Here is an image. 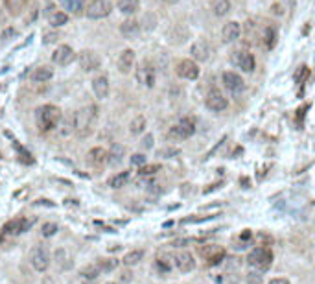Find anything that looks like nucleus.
Here are the masks:
<instances>
[{
  "mask_svg": "<svg viewBox=\"0 0 315 284\" xmlns=\"http://www.w3.org/2000/svg\"><path fill=\"white\" fill-rule=\"evenodd\" d=\"M96 120V107L94 105H87L83 109H79L74 115V131L81 137H89L92 133V126Z\"/></svg>",
  "mask_w": 315,
  "mask_h": 284,
  "instance_id": "nucleus-1",
  "label": "nucleus"
},
{
  "mask_svg": "<svg viewBox=\"0 0 315 284\" xmlns=\"http://www.w3.org/2000/svg\"><path fill=\"white\" fill-rule=\"evenodd\" d=\"M35 118H37V126L41 128V131H50L61 120V111L56 105H43L37 109Z\"/></svg>",
  "mask_w": 315,
  "mask_h": 284,
  "instance_id": "nucleus-2",
  "label": "nucleus"
},
{
  "mask_svg": "<svg viewBox=\"0 0 315 284\" xmlns=\"http://www.w3.org/2000/svg\"><path fill=\"white\" fill-rule=\"evenodd\" d=\"M271 262H273V253L267 249V247H256L249 253L247 257V264L254 268L256 271H265L271 268Z\"/></svg>",
  "mask_w": 315,
  "mask_h": 284,
  "instance_id": "nucleus-3",
  "label": "nucleus"
},
{
  "mask_svg": "<svg viewBox=\"0 0 315 284\" xmlns=\"http://www.w3.org/2000/svg\"><path fill=\"white\" fill-rule=\"evenodd\" d=\"M30 262H32L33 270L35 271H46L48 266H50V253L46 249L45 245H37L33 247L32 253H30Z\"/></svg>",
  "mask_w": 315,
  "mask_h": 284,
  "instance_id": "nucleus-4",
  "label": "nucleus"
},
{
  "mask_svg": "<svg viewBox=\"0 0 315 284\" xmlns=\"http://www.w3.org/2000/svg\"><path fill=\"white\" fill-rule=\"evenodd\" d=\"M113 9V4L111 0H92L89 6H87V17L89 19H103L107 17Z\"/></svg>",
  "mask_w": 315,
  "mask_h": 284,
  "instance_id": "nucleus-5",
  "label": "nucleus"
},
{
  "mask_svg": "<svg viewBox=\"0 0 315 284\" xmlns=\"http://www.w3.org/2000/svg\"><path fill=\"white\" fill-rule=\"evenodd\" d=\"M193 131H195L193 118H183L179 124H175L174 128L170 129V137L172 139H188L193 135Z\"/></svg>",
  "mask_w": 315,
  "mask_h": 284,
  "instance_id": "nucleus-6",
  "label": "nucleus"
},
{
  "mask_svg": "<svg viewBox=\"0 0 315 284\" xmlns=\"http://www.w3.org/2000/svg\"><path fill=\"white\" fill-rule=\"evenodd\" d=\"M77 63H79V67H81L85 72H90V71H96L98 67L102 65V59H100V56H98L96 52L83 50V52H79V56H77Z\"/></svg>",
  "mask_w": 315,
  "mask_h": 284,
  "instance_id": "nucleus-7",
  "label": "nucleus"
},
{
  "mask_svg": "<svg viewBox=\"0 0 315 284\" xmlns=\"http://www.w3.org/2000/svg\"><path fill=\"white\" fill-rule=\"evenodd\" d=\"M74 58H76L74 50L66 45L58 46V50L52 54V61H54L56 65H59V67H66V65H70L72 61H74Z\"/></svg>",
  "mask_w": 315,
  "mask_h": 284,
  "instance_id": "nucleus-8",
  "label": "nucleus"
},
{
  "mask_svg": "<svg viewBox=\"0 0 315 284\" xmlns=\"http://www.w3.org/2000/svg\"><path fill=\"white\" fill-rule=\"evenodd\" d=\"M177 76L179 77H185V79H195V77L199 76V69H197V65L193 63L192 59H183L177 63Z\"/></svg>",
  "mask_w": 315,
  "mask_h": 284,
  "instance_id": "nucleus-9",
  "label": "nucleus"
},
{
  "mask_svg": "<svg viewBox=\"0 0 315 284\" xmlns=\"http://www.w3.org/2000/svg\"><path fill=\"white\" fill-rule=\"evenodd\" d=\"M136 79L146 87H153L155 83V69L151 67V63L148 61H142L136 69Z\"/></svg>",
  "mask_w": 315,
  "mask_h": 284,
  "instance_id": "nucleus-10",
  "label": "nucleus"
},
{
  "mask_svg": "<svg viewBox=\"0 0 315 284\" xmlns=\"http://www.w3.org/2000/svg\"><path fill=\"white\" fill-rule=\"evenodd\" d=\"M206 107L210 111H223L227 109V98L223 96V92L219 89H212L206 94Z\"/></svg>",
  "mask_w": 315,
  "mask_h": 284,
  "instance_id": "nucleus-11",
  "label": "nucleus"
},
{
  "mask_svg": "<svg viewBox=\"0 0 315 284\" xmlns=\"http://www.w3.org/2000/svg\"><path fill=\"white\" fill-rule=\"evenodd\" d=\"M232 63L245 72H252V69H254V58H252V54H249V52H245V50L234 52V54H232Z\"/></svg>",
  "mask_w": 315,
  "mask_h": 284,
  "instance_id": "nucleus-12",
  "label": "nucleus"
},
{
  "mask_svg": "<svg viewBox=\"0 0 315 284\" xmlns=\"http://www.w3.org/2000/svg\"><path fill=\"white\" fill-rule=\"evenodd\" d=\"M35 223V218H19V219H13V221H7L6 227H4V232L7 234H20V232L28 231L30 227Z\"/></svg>",
  "mask_w": 315,
  "mask_h": 284,
  "instance_id": "nucleus-13",
  "label": "nucleus"
},
{
  "mask_svg": "<svg viewBox=\"0 0 315 284\" xmlns=\"http://www.w3.org/2000/svg\"><path fill=\"white\" fill-rule=\"evenodd\" d=\"M223 85H225L227 89L232 90V92H240V90H244L245 87V81L242 79V76H238L236 72H223Z\"/></svg>",
  "mask_w": 315,
  "mask_h": 284,
  "instance_id": "nucleus-14",
  "label": "nucleus"
},
{
  "mask_svg": "<svg viewBox=\"0 0 315 284\" xmlns=\"http://www.w3.org/2000/svg\"><path fill=\"white\" fill-rule=\"evenodd\" d=\"M175 266L179 268L183 273H188V271H192L195 268V260H193L192 253L188 251H181L175 255Z\"/></svg>",
  "mask_w": 315,
  "mask_h": 284,
  "instance_id": "nucleus-15",
  "label": "nucleus"
},
{
  "mask_svg": "<svg viewBox=\"0 0 315 284\" xmlns=\"http://www.w3.org/2000/svg\"><path fill=\"white\" fill-rule=\"evenodd\" d=\"M133 65H135V52L127 48V50H124L122 54H120V58H118V71L127 74V72L133 69Z\"/></svg>",
  "mask_w": 315,
  "mask_h": 284,
  "instance_id": "nucleus-16",
  "label": "nucleus"
},
{
  "mask_svg": "<svg viewBox=\"0 0 315 284\" xmlns=\"http://www.w3.org/2000/svg\"><path fill=\"white\" fill-rule=\"evenodd\" d=\"M240 32H242V28H240L238 22L231 20V22H227V24L223 26V30H221V37H223L225 43H232V41H236V39L240 37Z\"/></svg>",
  "mask_w": 315,
  "mask_h": 284,
  "instance_id": "nucleus-17",
  "label": "nucleus"
},
{
  "mask_svg": "<svg viewBox=\"0 0 315 284\" xmlns=\"http://www.w3.org/2000/svg\"><path fill=\"white\" fill-rule=\"evenodd\" d=\"M208 54H210V46L206 41L199 39L197 43H193L192 45V56L193 59H197V61H206L208 59Z\"/></svg>",
  "mask_w": 315,
  "mask_h": 284,
  "instance_id": "nucleus-18",
  "label": "nucleus"
},
{
  "mask_svg": "<svg viewBox=\"0 0 315 284\" xmlns=\"http://www.w3.org/2000/svg\"><path fill=\"white\" fill-rule=\"evenodd\" d=\"M140 32V24L136 22V20L129 19V20H124L122 24H120V33H122L126 39H133L138 35Z\"/></svg>",
  "mask_w": 315,
  "mask_h": 284,
  "instance_id": "nucleus-19",
  "label": "nucleus"
},
{
  "mask_svg": "<svg viewBox=\"0 0 315 284\" xmlns=\"http://www.w3.org/2000/svg\"><path fill=\"white\" fill-rule=\"evenodd\" d=\"M92 89H94V94L98 98H107L109 94V79L105 76H98L94 77V81H92Z\"/></svg>",
  "mask_w": 315,
  "mask_h": 284,
  "instance_id": "nucleus-20",
  "label": "nucleus"
},
{
  "mask_svg": "<svg viewBox=\"0 0 315 284\" xmlns=\"http://www.w3.org/2000/svg\"><path fill=\"white\" fill-rule=\"evenodd\" d=\"M87 161L92 164V166H102L103 162L107 161V151L102 148H92L87 155Z\"/></svg>",
  "mask_w": 315,
  "mask_h": 284,
  "instance_id": "nucleus-21",
  "label": "nucleus"
},
{
  "mask_svg": "<svg viewBox=\"0 0 315 284\" xmlns=\"http://www.w3.org/2000/svg\"><path fill=\"white\" fill-rule=\"evenodd\" d=\"M212 11L218 17H223L231 11V0H212Z\"/></svg>",
  "mask_w": 315,
  "mask_h": 284,
  "instance_id": "nucleus-22",
  "label": "nucleus"
},
{
  "mask_svg": "<svg viewBox=\"0 0 315 284\" xmlns=\"http://www.w3.org/2000/svg\"><path fill=\"white\" fill-rule=\"evenodd\" d=\"M138 6H140L138 0H120L118 2V9L126 15H133L135 11H138Z\"/></svg>",
  "mask_w": 315,
  "mask_h": 284,
  "instance_id": "nucleus-23",
  "label": "nucleus"
},
{
  "mask_svg": "<svg viewBox=\"0 0 315 284\" xmlns=\"http://www.w3.org/2000/svg\"><path fill=\"white\" fill-rule=\"evenodd\" d=\"M52 76H54V72H52L50 67H39L32 74V79L33 81H48Z\"/></svg>",
  "mask_w": 315,
  "mask_h": 284,
  "instance_id": "nucleus-24",
  "label": "nucleus"
},
{
  "mask_svg": "<svg viewBox=\"0 0 315 284\" xmlns=\"http://www.w3.org/2000/svg\"><path fill=\"white\" fill-rule=\"evenodd\" d=\"M26 2L28 0H4V6H6V9L11 15H19L22 9H24Z\"/></svg>",
  "mask_w": 315,
  "mask_h": 284,
  "instance_id": "nucleus-25",
  "label": "nucleus"
},
{
  "mask_svg": "<svg viewBox=\"0 0 315 284\" xmlns=\"http://www.w3.org/2000/svg\"><path fill=\"white\" fill-rule=\"evenodd\" d=\"M127 181H129V172H120V174H116L115 177L109 181V185L113 188H122L127 185Z\"/></svg>",
  "mask_w": 315,
  "mask_h": 284,
  "instance_id": "nucleus-26",
  "label": "nucleus"
},
{
  "mask_svg": "<svg viewBox=\"0 0 315 284\" xmlns=\"http://www.w3.org/2000/svg\"><path fill=\"white\" fill-rule=\"evenodd\" d=\"M122 157H124V148L118 146V144H115L113 149H111V153H107V161H109L111 164H118V162L122 161Z\"/></svg>",
  "mask_w": 315,
  "mask_h": 284,
  "instance_id": "nucleus-27",
  "label": "nucleus"
},
{
  "mask_svg": "<svg viewBox=\"0 0 315 284\" xmlns=\"http://www.w3.org/2000/svg\"><path fill=\"white\" fill-rule=\"evenodd\" d=\"M142 257H144V251H140V249L131 251V253H127V255L124 257V264H126V266H135V264H138V262H140Z\"/></svg>",
  "mask_w": 315,
  "mask_h": 284,
  "instance_id": "nucleus-28",
  "label": "nucleus"
},
{
  "mask_svg": "<svg viewBox=\"0 0 315 284\" xmlns=\"http://www.w3.org/2000/svg\"><path fill=\"white\" fill-rule=\"evenodd\" d=\"M144 128H146V118H144V116H136V118H133L131 126H129V131H131L133 135H138V133L144 131Z\"/></svg>",
  "mask_w": 315,
  "mask_h": 284,
  "instance_id": "nucleus-29",
  "label": "nucleus"
},
{
  "mask_svg": "<svg viewBox=\"0 0 315 284\" xmlns=\"http://www.w3.org/2000/svg\"><path fill=\"white\" fill-rule=\"evenodd\" d=\"M221 251H223V249H221L219 245H203L199 249V255L208 260V258H212L214 255H218V253H221Z\"/></svg>",
  "mask_w": 315,
  "mask_h": 284,
  "instance_id": "nucleus-30",
  "label": "nucleus"
},
{
  "mask_svg": "<svg viewBox=\"0 0 315 284\" xmlns=\"http://www.w3.org/2000/svg\"><path fill=\"white\" fill-rule=\"evenodd\" d=\"M98 266H100V270H102L103 273H109V271L116 270L118 260H116V258H102V260L98 262Z\"/></svg>",
  "mask_w": 315,
  "mask_h": 284,
  "instance_id": "nucleus-31",
  "label": "nucleus"
},
{
  "mask_svg": "<svg viewBox=\"0 0 315 284\" xmlns=\"http://www.w3.org/2000/svg\"><path fill=\"white\" fill-rule=\"evenodd\" d=\"M100 273H102V270H100V266L98 264H89L87 268L81 270V275H83L85 279H96Z\"/></svg>",
  "mask_w": 315,
  "mask_h": 284,
  "instance_id": "nucleus-32",
  "label": "nucleus"
},
{
  "mask_svg": "<svg viewBox=\"0 0 315 284\" xmlns=\"http://www.w3.org/2000/svg\"><path fill=\"white\" fill-rule=\"evenodd\" d=\"M66 20H68V15L63 11H56L50 15V24L52 26H63L66 24Z\"/></svg>",
  "mask_w": 315,
  "mask_h": 284,
  "instance_id": "nucleus-33",
  "label": "nucleus"
},
{
  "mask_svg": "<svg viewBox=\"0 0 315 284\" xmlns=\"http://www.w3.org/2000/svg\"><path fill=\"white\" fill-rule=\"evenodd\" d=\"M157 266H159V270L161 271H170L172 270V257L170 255H159V258H157Z\"/></svg>",
  "mask_w": 315,
  "mask_h": 284,
  "instance_id": "nucleus-34",
  "label": "nucleus"
},
{
  "mask_svg": "<svg viewBox=\"0 0 315 284\" xmlns=\"http://www.w3.org/2000/svg\"><path fill=\"white\" fill-rule=\"evenodd\" d=\"M240 268H242V258L225 257V270L227 271H238Z\"/></svg>",
  "mask_w": 315,
  "mask_h": 284,
  "instance_id": "nucleus-35",
  "label": "nucleus"
},
{
  "mask_svg": "<svg viewBox=\"0 0 315 284\" xmlns=\"http://www.w3.org/2000/svg\"><path fill=\"white\" fill-rule=\"evenodd\" d=\"M66 9H70L72 13H81L83 9V0H64Z\"/></svg>",
  "mask_w": 315,
  "mask_h": 284,
  "instance_id": "nucleus-36",
  "label": "nucleus"
},
{
  "mask_svg": "<svg viewBox=\"0 0 315 284\" xmlns=\"http://www.w3.org/2000/svg\"><path fill=\"white\" fill-rule=\"evenodd\" d=\"M218 283L219 284H238L240 277L236 275V273H225V275H219Z\"/></svg>",
  "mask_w": 315,
  "mask_h": 284,
  "instance_id": "nucleus-37",
  "label": "nucleus"
},
{
  "mask_svg": "<svg viewBox=\"0 0 315 284\" xmlns=\"http://www.w3.org/2000/svg\"><path fill=\"white\" fill-rule=\"evenodd\" d=\"M275 43H277V32H275L273 28H267V30H265V46H267V48H273Z\"/></svg>",
  "mask_w": 315,
  "mask_h": 284,
  "instance_id": "nucleus-38",
  "label": "nucleus"
},
{
  "mask_svg": "<svg viewBox=\"0 0 315 284\" xmlns=\"http://www.w3.org/2000/svg\"><path fill=\"white\" fill-rule=\"evenodd\" d=\"M59 229H58V223H52V221H48V223H45L43 225V236H46V238H50V236H54L56 232H58Z\"/></svg>",
  "mask_w": 315,
  "mask_h": 284,
  "instance_id": "nucleus-39",
  "label": "nucleus"
},
{
  "mask_svg": "<svg viewBox=\"0 0 315 284\" xmlns=\"http://www.w3.org/2000/svg\"><path fill=\"white\" fill-rule=\"evenodd\" d=\"M245 279H247V284H264V279L258 271H249Z\"/></svg>",
  "mask_w": 315,
  "mask_h": 284,
  "instance_id": "nucleus-40",
  "label": "nucleus"
},
{
  "mask_svg": "<svg viewBox=\"0 0 315 284\" xmlns=\"http://www.w3.org/2000/svg\"><path fill=\"white\" fill-rule=\"evenodd\" d=\"M159 172V166L157 164H151V166H140V170H138V175H142V177H146V175H153Z\"/></svg>",
  "mask_w": 315,
  "mask_h": 284,
  "instance_id": "nucleus-41",
  "label": "nucleus"
},
{
  "mask_svg": "<svg viewBox=\"0 0 315 284\" xmlns=\"http://www.w3.org/2000/svg\"><path fill=\"white\" fill-rule=\"evenodd\" d=\"M58 39H59L58 32H46L45 35H43V43H45V45H54Z\"/></svg>",
  "mask_w": 315,
  "mask_h": 284,
  "instance_id": "nucleus-42",
  "label": "nucleus"
},
{
  "mask_svg": "<svg viewBox=\"0 0 315 284\" xmlns=\"http://www.w3.org/2000/svg\"><path fill=\"white\" fill-rule=\"evenodd\" d=\"M221 260H225V251H221V253H218V255H214L212 258H208V260H206V264L218 266V264H221Z\"/></svg>",
  "mask_w": 315,
  "mask_h": 284,
  "instance_id": "nucleus-43",
  "label": "nucleus"
},
{
  "mask_svg": "<svg viewBox=\"0 0 315 284\" xmlns=\"http://www.w3.org/2000/svg\"><path fill=\"white\" fill-rule=\"evenodd\" d=\"M131 164H135V166H144V164H146V157L142 153L131 155Z\"/></svg>",
  "mask_w": 315,
  "mask_h": 284,
  "instance_id": "nucleus-44",
  "label": "nucleus"
},
{
  "mask_svg": "<svg viewBox=\"0 0 315 284\" xmlns=\"http://www.w3.org/2000/svg\"><path fill=\"white\" fill-rule=\"evenodd\" d=\"M17 37V30L15 28H6L4 32H2V41H9V39Z\"/></svg>",
  "mask_w": 315,
  "mask_h": 284,
  "instance_id": "nucleus-45",
  "label": "nucleus"
},
{
  "mask_svg": "<svg viewBox=\"0 0 315 284\" xmlns=\"http://www.w3.org/2000/svg\"><path fill=\"white\" fill-rule=\"evenodd\" d=\"M153 146V135H146L142 139V148L144 149H149Z\"/></svg>",
  "mask_w": 315,
  "mask_h": 284,
  "instance_id": "nucleus-46",
  "label": "nucleus"
},
{
  "mask_svg": "<svg viewBox=\"0 0 315 284\" xmlns=\"http://www.w3.org/2000/svg\"><path fill=\"white\" fill-rule=\"evenodd\" d=\"M308 74H310L308 67H303V74H301V72H299V74H297V79H299V81H304V77L308 76Z\"/></svg>",
  "mask_w": 315,
  "mask_h": 284,
  "instance_id": "nucleus-47",
  "label": "nucleus"
},
{
  "mask_svg": "<svg viewBox=\"0 0 315 284\" xmlns=\"http://www.w3.org/2000/svg\"><path fill=\"white\" fill-rule=\"evenodd\" d=\"M179 153V149H162V151H159V155H162V157H166V155H177Z\"/></svg>",
  "mask_w": 315,
  "mask_h": 284,
  "instance_id": "nucleus-48",
  "label": "nucleus"
},
{
  "mask_svg": "<svg viewBox=\"0 0 315 284\" xmlns=\"http://www.w3.org/2000/svg\"><path fill=\"white\" fill-rule=\"evenodd\" d=\"M269 284H290V281H286V279H273Z\"/></svg>",
  "mask_w": 315,
  "mask_h": 284,
  "instance_id": "nucleus-49",
  "label": "nucleus"
},
{
  "mask_svg": "<svg viewBox=\"0 0 315 284\" xmlns=\"http://www.w3.org/2000/svg\"><path fill=\"white\" fill-rule=\"evenodd\" d=\"M83 284H98V283L94 281V279H87V281H85Z\"/></svg>",
  "mask_w": 315,
  "mask_h": 284,
  "instance_id": "nucleus-50",
  "label": "nucleus"
},
{
  "mask_svg": "<svg viewBox=\"0 0 315 284\" xmlns=\"http://www.w3.org/2000/svg\"><path fill=\"white\" fill-rule=\"evenodd\" d=\"M4 234H6V232H4V229H0V244H2V240H4Z\"/></svg>",
  "mask_w": 315,
  "mask_h": 284,
  "instance_id": "nucleus-51",
  "label": "nucleus"
},
{
  "mask_svg": "<svg viewBox=\"0 0 315 284\" xmlns=\"http://www.w3.org/2000/svg\"><path fill=\"white\" fill-rule=\"evenodd\" d=\"M162 2H166V4H177L179 0H162Z\"/></svg>",
  "mask_w": 315,
  "mask_h": 284,
  "instance_id": "nucleus-52",
  "label": "nucleus"
},
{
  "mask_svg": "<svg viewBox=\"0 0 315 284\" xmlns=\"http://www.w3.org/2000/svg\"><path fill=\"white\" fill-rule=\"evenodd\" d=\"M107 284H116V283H107Z\"/></svg>",
  "mask_w": 315,
  "mask_h": 284,
  "instance_id": "nucleus-53",
  "label": "nucleus"
}]
</instances>
